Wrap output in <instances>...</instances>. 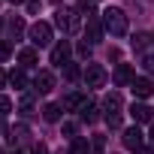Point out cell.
Returning a JSON list of instances; mask_svg holds the SVG:
<instances>
[{
    "instance_id": "cell-1",
    "label": "cell",
    "mask_w": 154,
    "mask_h": 154,
    "mask_svg": "<svg viewBox=\"0 0 154 154\" xmlns=\"http://www.w3.org/2000/svg\"><path fill=\"white\" fill-rule=\"evenodd\" d=\"M103 27L112 33V36H124L127 33V15L118 9V6H109L103 12Z\"/></svg>"
},
{
    "instance_id": "cell-2",
    "label": "cell",
    "mask_w": 154,
    "mask_h": 154,
    "mask_svg": "<svg viewBox=\"0 0 154 154\" xmlns=\"http://www.w3.org/2000/svg\"><path fill=\"white\" fill-rule=\"evenodd\" d=\"M82 12L79 9H57V15H54V24L63 30V33H75L82 27V18H79Z\"/></svg>"
},
{
    "instance_id": "cell-3",
    "label": "cell",
    "mask_w": 154,
    "mask_h": 154,
    "mask_svg": "<svg viewBox=\"0 0 154 154\" xmlns=\"http://www.w3.org/2000/svg\"><path fill=\"white\" fill-rule=\"evenodd\" d=\"M30 42H33V48H42V45H48L51 42V24H45V21H36V24H30Z\"/></svg>"
},
{
    "instance_id": "cell-4",
    "label": "cell",
    "mask_w": 154,
    "mask_h": 154,
    "mask_svg": "<svg viewBox=\"0 0 154 154\" xmlns=\"http://www.w3.org/2000/svg\"><path fill=\"white\" fill-rule=\"evenodd\" d=\"M85 85H88V88H103V85H106V69H103L100 63H88V69H85Z\"/></svg>"
},
{
    "instance_id": "cell-5",
    "label": "cell",
    "mask_w": 154,
    "mask_h": 154,
    "mask_svg": "<svg viewBox=\"0 0 154 154\" xmlns=\"http://www.w3.org/2000/svg\"><path fill=\"white\" fill-rule=\"evenodd\" d=\"M51 88H54V75H51L48 69H39L36 79H33V91H36V94H48Z\"/></svg>"
},
{
    "instance_id": "cell-6",
    "label": "cell",
    "mask_w": 154,
    "mask_h": 154,
    "mask_svg": "<svg viewBox=\"0 0 154 154\" xmlns=\"http://www.w3.org/2000/svg\"><path fill=\"white\" fill-rule=\"evenodd\" d=\"M69 51H72V48H69V42H66V39H63V42H57V45L51 48V63H54V66L69 63Z\"/></svg>"
},
{
    "instance_id": "cell-7",
    "label": "cell",
    "mask_w": 154,
    "mask_h": 154,
    "mask_svg": "<svg viewBox=\"0 0 154 154\" xmlns=\"http://www.w3.org/2000/svg\"><path fill=\"white\" fill-rule=\"evenodd\" d=\"M130 91H133L139 100H145V97H151V94H154V82H151V79H133Z\"/></svg>"
},
{
    "instance_id": "cell-8",
    "label": "cell",
    "mask_w": 154,
    "mask_h": 154,
    "mask_svg": "<svg viewBox=\"0 0 154 154\" xmlns=\"http://www.w3.org/2000/svg\"><path fill=\"white\" fill-rule=\"evenodd\" d=\"M85 33H88V39H91V42H100V39H103V24H100V18H97V15H88Z\"/></svg>"
},
{
    "instance_id": "cell-9",
    "label": "cell",
    "mask_w": 154,
    "mask_h": 154,
    "mask_svg": "<svg viewBox=\"0 0 154 154\" xmlns=\"http://www.w3.org/2000/svg\"><path fill=\"white\" fill-rule=\"evenodd\" d=\"M130 115H133L136 124H148V121L154 118V112H151L145 103H133V106H130Z\"/></svg>"
},
{
    "instance_id": "cell-10",
    "label": "cell",
    "mask_w": 154,
    "mask_h": 154,
    "mask_svg": "<svg viewBox=\"0 0 154 154\" xmlns=\"http://www.w3.org/2000/svg\"><path fill=\"white\" fill-rule=\"evenodd\" d=\"M124 145H127L130 151H139V148H142V130H139V127L124 130Z\"/></svg>"
},
{
    "instance_id": "cell-11",
    "label": "cell",
    "mask_w": 154,
    "mask_h": 154,
    "mask_svg": "<svg viewBox=\"0 0 154 154\" xmlns=\"http://www.w3.org/2000/svg\"><path fill=\"white\" fill-rule=\"evenodd\" d=\"M133 69H130V63H118V69H115V82L118 85H133Z\"/></svg>"
},
{
    "instance_id": "cell-12",
    "label": "cell",
    "mask_w": 154,
    "mask_h": 154,
    "mask_svg": "<svg viewBox=\"0 0 154 154\" xmlns=\"http://www.w3.org/2000/svg\"><path fill=\"white\" fill-rule=\"evenodd\" d=\"M85 106H88V100H85L82 94H69V97L63 100V109H66V112H69V109H79V112H82Z\"/></svg>"
},
{
    "instance_id": "cell-13",
    "label": "cell",
    "mask_w": 154,
    "mask_h": 154,
    "mask_svg": "<svg viewBox=\"0 0 154 154\" xmlns=\"http://www.w3.org/2000/svg\"><path fill=\"white\" fill-rule=\"evenodd\" d=\"M36 57H39V54H36V48H21V51H18L21 66H33V63H36Z\"/></svg>"
},
{
    "instance_id": "cell-14",
    "label": "cell",
    "mask_w": 154,
    "mask_h": 154,
    "mask_svg": "<svg viewBox=\"0 0 154 154\" xmlns=\"http://www.w3.org/2000/svg\"><path fill=\"white\" fill-rule=\"evenodd\" d=\"M42 118H45V121H51V124H54V121H57V118H60V106H57V103H48V106H45V109H42Z\"/></svg>"
},
{
    "instance_id": "cell-15",
    "label": "cell",
    "mask_w": 154,
    "mask_h": 154,
    "mask_svg": "<svg viewBox=\"0 0 154 154\" xmlns=\"http://www.w3.org/2000/svg\"><path fill=\"white\" fill-rule=\"evenodd\" d=\"M9 82H12L15 88H27V75H24V69H12V72H9Z\"/></svg>"
},
{
    "instance_id": "cell-16",
    "label": "cell",
    "mask_w": 154,
    "mask_h": 154,
    "mask_svg": "<svg viewBox=\"0 0 154 154\" xmlns=\"http://www.w3.org/2000/svg\"><path fill=\"white\" fill-rule=\"evenodd\" d=\"M103 106H106V109H109V115H112V112H118V109H121V97H118V94H106Z\"/></svg>"
},
{
    "instance_id": "cell-17",
    "label": "cell",
    "mask_w": 154,
    "mask_h": 154,
    "mask_svg": "<svg viewBox=\"0 0 154 154\" xmlns=\"http://www.w3.org/2000/svg\"><path fill=\"white\" fill-rule=\"evenodd\" d=\"M97 118H100V109H97V106H85V109H82V121H88V124H94Z\"/></svg>"
},
{
    "instance_id": "cell-18",
    "label": "cell",
    "mask_w": 154,
    "mask_h": 154,
    "mask_svg": "<svg viewBox=\"0 0 154 154\" xmlns=\"http://www.w3.org/2000/svg\"><path fill=\"white\" fill-rule=\"evenodd\" d=\"M9 33H12V36H21V33H24V21H21V18H9Z\"/></svg>"
},
{
    "instance_id": "cell-19",
    "label": "cell",
    "mask_w": 154,
    "mask_h": 154,
    "mask_svg": "<svg viewBox=\"0 0 154 154\" xmlns=\"http://www.w3.org/2000/svg\"><path fill=\"white\" fill-rule=\"evenodd\" d=\"M63 75H66L69 82H75V79H79V75H82V69L75 66V63H66V66H63Z\"/></svg>"
},
{
    "instance_id": "cell-20",
    "label": "cell",
    "mask_w": 154,
    "mask_h": 154,
    "mask_svg": "<svg viewBox=\"0 0 154 154\" xmlns=\"http://www.w3.org/2000/svg\"><path fill=\"white\" fill-rule=\"evenodd\" d=\"M69 154H88V139H75L72 148H69Z\"/></svg>"
},
{
    "instance_id": "cell-21",
    "label": "cell",
    "mask_w": 154,
    "mask_h": 154,
    "mask_svg": "<svg viewBox=\"0 0 154 154\" xmlns=\"http://www.w3.org/2000/svg\"><path fill=\"white\" fill-rule=\"evenodd\" d=\"M9 54H12V42L0 39V60H9Z\"/></svg>"
},
{
    "instance_id": "cell-22",
    "label": "cell",
    "mask_w": 154,
    "mask_h": 154,
    "mask_svg": "<svg viewBox=\"0 0 154 154\" xmlns=\"http://www.w3.org/2000/svg\"><path fill=\"white\" fill-rule=\"evenodd\" d=\"M9 112H12V100L0 94V115H9Z\"/></svg>"
},
{
    "instance_id": "cell-23",
    "label": "cell",
    "mask_w": 154,
    "mask_h": 154,
    "mask_svg": "<svg viewBox=\"0 0 154 154\" xmlns=\"http://www.w3.org/2000/svg\"><path fill=\"white\" fill-rule=\"evenodd\" d=\"M39 9H42V0H27V12L30 15H36Z\"/></svg>"
},
{
    "instance_id": "cell-24",
    "label": "cell",
    "mask_w": 154,
    "mask_h": 154,
    "mask_svg": "<svg viewBox=\"0 0 154 154\" xmlns=\"http://www.w3.org/2000/svg\"><path fill=\"white\" fill-rule=\"evenodd\" d=\"M145 39H148L145 33H136V36H133V48H139V51H142V48H145Z\"/></svg>"
},
{
    "instance_id": "cell-25",
    "label": "cell",
    "mask_w": 154,
    "mask_h": 154,
    "mask_svg": "<svg viewBox=\"0 0 154 154\" xmlns=\"http://www.w3.org/2000/svg\"><path fill=\"white\" fill-rule=\"evenodd\" d=\"M106 121H109V127H121V115H118V112L106 115Z\"/></svg>"
},
{
    "instance_id": "cell-26",
    "label": "cell",
    "mask_w": 154,
    "mask_h": 154,
    "mask_svg": "<svg viewBox=\"0 0 154 154\" xmlns=\"http://www.w3.org/2000/svg\"><path fill=\"white\" fill-rule=\"evenodd\" d=\"M63 133H66V136H75V124L66 121V124H63Z\"/></svg>"
},
{
    "instance_id": "cell-27",
    "label": "cell",
    "mask_w": 154,
    "mask_h": 154,
    "mask_svg": "<svg viewBox=\"0 0 154 154\" xmlns=\"http://www.w3.org/2000/svg\"><path fill=\"white\" fill-rule=\"evenodd\" d=\"M94 148H97V151H103V148H106V139H103V136H97V139H94Z\"/></svg>"
},
{
    "instance_id": "cell-28",
    "label": "cell",
    "mask_w": 154,
    "mask_h": 154,
    "mask_svg": "<svg viewBox=\"0 0 154 154\" xmlns=\"http://www.w3.org/2000/svg\"><path fill=\"white\" fill-rule=\"evenodd\" d=\"M142 63H145V69H148V72H154V57H145Z\"/></svg>"
},
{
    "instance_id": "cell-29",
    "label": "cell",
    "mask_w": 154,
    "mask_h": 154,
    "mask_svg": "<svg viewBox=\"0 0 154 154\" xmlns=\"http://www.w3.org/2000/svg\"><path fill=\"white\" fill-rule=\"evenodd\" d=\"M6 82H9V75H6V72H3V69H0V88H3V85H6Z\"/></svg>"
},
{
    "instance_id": "cell-30",
    "label": "cell",
    "mask_w": 154,
    "mask_h": 154,
    "mask_svg": "<svg viewBox=\"0 0 154 154\" xmlns=\"http://www.w3.org/2000/svg\"><path fill=\"white\" fill-rule=\"evenodd\" d=\"M33 154H48V151H45V145H36V148H33Z\"/></svg>"
},
{
    "instance_id": "cell-31",
    "label": "cell",
    "mask_w": 154,
    "mask_h": 154,
    "mask_svg": "<svg viewBox=\"0 0 154 154\" xmlns=\"http://www.w3.org/2000/svg\"><path fill=\"white\" fill-rule=\"evenodd\" d=\"M136 154H151V148H139V151H136Z\"/></svg>"
},
{
    "instance_id": "cell-32",
    "label": "cell",
    "mask_w": 154,
    "mask_h": 154,
    "mask_svg": "<svg viewBox=\"0 0 154 154\" xmlns=\"http://www.w3.org/2000/svg\"><path fill=\"white\" fill-rule=\"evenodd\" d=\"M12 3H24V0H12Z\"/></svg>"
},
{
    "instance_id": "cell-33",
    "label": "cell",
    "mask_w": 154,
    "mask_h": 154,
    "mask_svg": "<svg viewBox=\"0 0 154 154\" xmlns=\"http://www.w3.org/2000/svg\"><path fill=\"white\" fill-rule=\"evenodd\" d=\"M151 139H154V127H151Z\"/></svg>"
},
{
    "instance_id": "cell-34",
    "label": "cell",
    "mask_w": 154,
    "mask_h": 154,
    "mask_svg": "<svg viewBox=\"0 0 154 154\" xmlns=\"http://www.w3.org/2000/svg\"><path fill=\"white\" fill-rule=\"evenodd\" d=\"M12 154H21V151H12Z\"/></svg>"
},
{
    "instance_id": "cell-35",
    "label": "cell",
    "mask_w": 154,
    "mask_h": 154,
    "mask_svg": "<svg viewBox=\"0 0 154 154\" xmlns=\"http://www.w3.org/2000/svg\"><path fill=\"white\" fill-rule=\"evenodd\" d=\"M151 39H154V33H151Z\"/></svg>"
},
{
    "instance_id": "cell-36",
    "label": "cell",
    "mask_w": 154,
    "mask_h": 154,
    "mask_svg": "<svg viewBox=\"0 0 154 154\" xmlns=\"http://www.w3.org/2000/svg\"><path fill=\"white\" fill-rule=\"evenodd\" d=\"M91 3H94V0H91Z\"/></svg>"
}]
</instances>
